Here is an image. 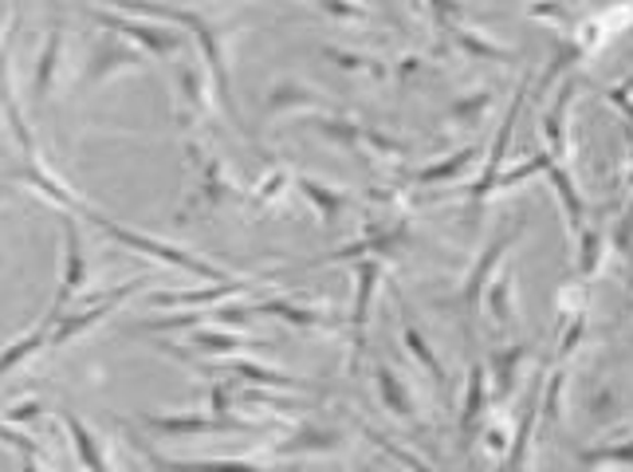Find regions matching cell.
I'll return each mask as SVG.
<instances>
[{"label": "cell", "instance_id": "6da1fadb", "mask_svg": "<svg viewBox=\"0 0 633 472\" xmlns=\"http://www.w3.org/2000/svg\"><path fill=\"white\" fill-rule=\"evenodd\" d=\"M79 213H87V217L95 221L103 233H111L118 245L134 248V252H143V256H154V260H161V265H170V268H185V272L201 276L205 283H225L233 280V276L225 272V268H213L208 260H201V256L185 252V248H173V245H161V240H150V236L143 233H134V228H123V225H114L111 217H103V213H95V209H79Z\"/></svg>", "mask_w": 633, "mask_h": 472}, {"label": "cell", "instance_id": "7a4b0ae2", "mask_svg": "<svg viewBox=\"0 0 633 472\" xmlns=\"http://www.w3.org/2000/svg\"><path fill=\"white\" fill-rule=\"evenodd\" d=\"M87 283V256H83V236H79V225L71 217H64V276H59V292L56 303H52L44 327H56L67 315V303L83 292Z\"/></svg>", "mask_w": 633, "mask_h": 472}, {"label": "cell", "instance_id": "3957f363", "mask_svg": "<svg viewBox=\"0 0 633 472\" xmlns=\"http://www.w3.org/2000/svg\"><path fill=\"white\" fill-rule=\"evenodd\" d=\"M91 16L99 20V24H106V29H114L118 36L134 40L138 47H146L150 56H173L181 44H185V36H181L178 29H161V24H138V20H123L114 16V12L106 9H95Z\"/></svg>", "mask_w": 633, "mask_h": 472}, {"label": "cell", "instance_id": "277c9868", "mask_svg": "<svg viewBox=\"0 0 633 472\" xmlns=\"http://www.w3.org/2000/svg\"><path fill=\"white\" fill-rule=\"evenodd\" d=\"M138 288H146V280H134V283H123V288H114V292L103 295V303H91L87 312H76V315H64V319L52 327V342H67V339H79L83 330H91L95 323H103L106 315L118 307V303L126 300V295H134Z\"/></svg>", "mask_w": 633, "mask_h": 472}, {"label": "cell", "instance_id": "5b68a950", "mask_svg": "<svg viewBox=\"0 0 633 472\" xmlns=\"http://www.w3.org/2000/svg\"><path fill=\"white\" fill-rule=\"evenodd\" d=\"M154 434H256L260 425L237 422V417H143Z\"/></svg>", "mask_w": 633, "mask_h": 472}, {"label": "cell", "instance_id": "8992f818", "mask_svg": "<svg viewBox=\"0 0 633 472\" xmlns=\"http://www.w3.org/2000/svg\"><path fill=\"white\" fill-rule=\"evenodd\" d=\"M523 94H528V87H520V91H516V103H511V111H508V119H504L500 134H496V142H491V154H488V161H484V173H481V181L473 186V201H476V205H481L491 189H496V181H500V166H504V154H508L511 131H516V119H520Z\"/></svg>", "mask_w": 633, "mask_h": 472}, {"label": "cell", "instance_id": "52a82bcc", "mask_svg": "<svg viewBox=\"0 0 633 472\" xmlns=\"http://www.w3.org/2000/svg\"><path fill=\"white\" fill-rule=\"evenodd\" d=\"M134 441V449L150 461V469H158V472H264L260 464H248V461H237V457H208V461H181V457H161V453H154L150 445H143L138 437H131Z\"/></svg>", "mask_w": 633, "mask_h": 472}, {"label": "cell", "instance_id": "ba28073f", "mask_svg": "<svg viewBox=\"0 0 633 472\" xmlns=\"http://www.w3.org/2000/svg\"><path fill=\"white\" fill-rule=\"evenodd\" d=\"M252 283L248 280H225V283H205V288H193V292H154V307H205L213 300H233V295H245Z\"/></svg>", "mask_w": 633, "mask_h": 472}, {"label": "cell", "instance_id": "9c48e42d", "mask_svg": "<svg viewBox=\"0 0 633 472\" xmlns=\"http://www.w3.org/2000/svg\"><path fill=\"white\" fill-rule=\"evenodd\" d=\"M520 233H523V221L511 233H500V240L484 252V260L476 265V272L468 276V283H464V307H468V315H476V307H481V295H484V288H488V276L496 272V265H500V256L508 252L516 240H520Z\"/></svg>", "mask_w": 633, "mask_h": 472}, {"label": "cell", "instance_id": "30bf717a", "mask_svg": "<svg viewBox=\"0 0 633 472\" xmlns=\"http://www.w3.org/2000/svg\"><path fill=\"white\" fill-rule=\"evenodd\" d=\"M64 425H67V437H71V445H76L79 464H83L87 472H111L103 441H99V437L87 429L83 417H79V414H64Z\"/></svg>", "mask_w": 633, "mask_h": 472}, {"label": "cell", "instance_id": "8fae6325", "mask_svg": "<svg viewBox=\"0 0 633 472\" xmlns=\"http://www.w3.org/2000/svg\"><path fill=\"white\" fill-rule=\"evenodd\" d=\"M193 350L201 359H221V355H233V350H248V347H268L260 339H245V335H233V330H193Z\"/></svg>", "mask_w": 633, "mask_h": 472}, {"label": "cell", "instance_id": "7c38bea8", "mask_svg": "<svg viewBox=\"0 0 633 472\" xmlns=\"http://www.w3.org/2000/svg\"><path fill=\"white\" fill-rule=\"evenodd\" d=\"M484 367H476L473 374H468V394H464V409H461V441L473 445V434L481 429V414H484V397H488V390H484Z\"/></svg>", "mask_w": 633, "mask_h": 472}, {"label": "cell", "instance_id": "4fadbf2b", "mask_svg": "<svg viewBox=\"0 0 633 472\" xmlns=\"http://www.w3.org/2000/svg\"><path fill=\"white\" fill-rule=\"evenodd\" d=\"M539 397H543V378H535V386H531L528 409H523V417H520V434H516V445H511V457H508V472H523L531 429H535V417H539Z\"/></svg>", "mask_w": 633, "mask_h": 472}, {"label": "cell", "instance_id": "5bb4252c", "mask_svg": "<svg viewBox=\"0 0 633 472\" xmlns=\"http://www.w3.org/2000/svg\"><path fill=\"white\" fill-rule=\"evenodd\" d=\"M378 283V265H359V303H354V359H362L366 347V315H370V295Z\"/></svg>", "mask_w": 633, "mask_h": 472}, {"label": "cell", "instance_id": "9a60e30c", "mask_svg": "<svg viewBox=\"0 0 633 472\" xmlns=\"http://www.w3.org/2000/svg\"><path fill=\"white\" fill-rule=\"evenodd\" d=\"M205 370H225V374H240L245 382H260V386H303L299 378L275 374V370L252 367L245 359H225V362H205Z\"/></svg>", "mask_w": 633, "mask_h": 472}, {"label": "cell", "instance_id": "2e32d148", "mask_svg": "<svg viewBox=\"0 0 633 472\" xmlns=\"http://www.w3.org/2000/svg\"><path fill=\"white\" fill-rule=\"evenodd\" d=\"M374 378H378V390H382V406L397 417H414V397H409V390L402 386V378H397L389 367H378Z\"/></svg>", "mask_w": 633, "mask_h": 472}, {"label": "cell", "instance_id": "e0dca14e", "mask_svg": "<svg viewBox=\"0 0 633 472\" xmlns=\"http://www.w3.org/2000/svg\"><path fill=\"white\" fill-rule=\"evenodd\" d=\"M44 342H52V327H44V323H39V327L29 330L24 339H16L12 347L0 350V374H9L12 367H20L24 359H32V355H36L39 347H44Z\"/></svg>", "mask_w": 633, "mask_h": 472}, {"label": "cell", "instance_id": "ac0fdd59", "mask_svg": "<svg viewBox=\"0 0 633 472\" xmlns=\"http://www.w3.org/2000/svg\"><path fill=\"white\" fill-rule=\"evenodd\" d=\"M56 59H59V32H52L44 40V52H39L36 64V99H48L52 83H56Z\"/></svg>", "mask_w": 633, "mask_h": 472}, {"label": "cell", "instance_id": "d6986e66", "mask_svg": "<svg viewBox=\"0 0 633 472\" xmlns=\"http://www.w3.org/2000/svg\"><path fill=\"white\" fill-rule=\"evenodd\" d=\"M103 59H95V67L87 71V79L91 83H103V79H111V71L114 67H134L138 64V56L134 52H126V47H118V44H103V52H99Z\"/></svg>", "mask_w": 633, "mask_h": 472}, {"label": "cell", "instance_id": "ffe728a7", "mask_svg": "<svg viewBox=\"0 0 633 472\" xmlns=\"http://www.w3.org/2000/svg\"><path fill=\"white\" fill-rule=\"evenodd\" d=\"M402 339H406V347L417 355V362H421V367L429 370V378H433L437 386H441V382H444V370H441V362H437L433 347H429V342H426V335H421V330H417L414 323H406V330H402Z\"/></svg>", "mask_w": 633, "mask_h": 472}, {"label": "cell", "instance_id": "44dd1931", "mask_svg": "<svg viewBox=\"0 0 633 472\" xmlns=\"http://www.w3.org/2000/svg\"><path fill=\"white\" fill-rule=\"evenodd\" d=\"M567 99H570V87H563L558 103L551 106L547 119H543V131H547V142H551V161L563 154V146H567V142H563V119H567V111H563V106H567Z\"/></svg>", "mask_w": 633, "mask_h": 472}, {"label": "cell", "instance_id": "7402d4cb", "mask_svg": "<svg viewBox=\"0 0 633 472\" xmlns=\"http://www.w3.org/2000/svg\"><path fill=\"white\" fill-rule=\"evenodd\" d=\"M473 158H476V146H464V150H456L449 161H437V166H429L426 173H417V181H444V178H456V173H461Z\"/></svg>", "mask_w": 633, "mask_h": 472}, {"label": "cell", "instance_id": "603a6c76", "mask_svg": "<svg viewBox=\"0 0 633 472\" xmlns=\"http://www.w3.org/2000/svg\"><path fill=\"white\" fill-rule=\"evenodd\" d=\"M511 292H516V276L504 272L500 280H496V288H491V315H496V323H508L511 315Z\"/></svg>", "mask_w": 633, "mask_h": 472}, {"label": "cell", "instance_id": "cb8c5ba5", "mask_svg": "<svg viewBox=\"0 0 633 472\" xmlns=\"http://www.w3.org/2000/svg\"><path fill=\"white\" fill-rule=\"evenodd\" d=\"M299 189H303V193H307V198L315 201V209H323V217H327V221H335V217H339V205H342V198H339V193H331V189L315 186L312 178H299Z\"/></svg>", "mask_w": 633, "mask_h": 472}, {"label": "cell", "instance_id": "d4e9b609", "mask_svg": "<svg viewBox=\"0 0 633 472\" xmlns=\"http://www.w3.org/2000/svg\"><path fill=\"white\" fill-rule=\"evenodd\" d=\"M583 464H633V441L590 449V453H583Z\"/></svg>", "mask_w": 633, "mask_h": 472}, {"label": "cell", "instance_id": "484cf974", "mask_svg": "<svg viewBox=\"0 0 633 472\" xmlns=\"http://www.w3.org/2000/svg\"><path fill=\"white\" fill-rule=\"evenodd\" d=\"M0 445H9V449H16V453H24V457H44L36 437L20 434V429H12V425H4V422H0Z\"/></svg>", "mask_w": 633, "mask_h": 472}, {"label": "cell", "instance_id": "4316f807", "mask_svg": "<svg viewBox=\"0 0 633 472\" xmlns=\"http://www.w3.org/2000/svg\"><path fill=\"white\" fill-rule=\"evenodd\" d=\"M523 355H528V347H511V350H500V355H496V378H500V390H511V378H516V362L523 359Z\"/></svg>", "mask_w": 633, "mask_h": 472}, {"label": "cell", "instance_id": "83f0119b", "mask_svg": "<svg viewBox=\"0 0 633 472\" xmlns=\"http://www.w3.org/2000/svg\"><path fill=\"white\" fill-rule=\"evenodd\" d=\"M335 445H339V434H315V429H307L299 441L280 445V453H299V449H335Z\"/></svg>", "mask_w": 633, "mask_h": 472}, {"label": "cell", "instance_id": "f1b7e54d", "mask_svg": "<svg viewBox=\"0 0 633 472\" xmlns=\"http://www.w3.org/2000/svg\"><path fill=\"white\" fill-rule=\"evenodd\" d=\"M374 441H378V445H382V449H386V453H394V457H397V461L406 464V469H409V472H433V469H429V464H426V461H417V457H414V453H409V449H402V445L386 441V437H374Z\"/></svg>", "mask_w": 633, "mask_h": 472}, {"label": "cell", "instance_id": "f546056e", "mask_svg": "<svg viewBox=\"0 0 633 472\" xmlns=\"http://www.w3.org/2000/svg\"><path fill=\"white\" fill-rule=\"evenodd\" d=\"M595 265H598V236L583 228V272L590 276L595 272Z\"/></svg>", "mask_w": 633, "mask_h": 472}, {"label": "cell", "instance_id": "4dcf8cb0", "mask_svg": "<svg viewBox=\"0 0 633 472\" xmlns=\"http://www.w3.org/2000/svg\"><path fill=\"white\" fill-rule=\"evenodd\" d=\"M39 417V402H20V406L4 409V422H36Z\"/></svg>", "mask_w": 633, "mask_h": 472}, {"label": "cell", "instance_id": "1f68e13d", "mask_svg": "<svg viewBox=\"0 0 633 472\" xmlns=\"http://www.w3.org/2000/svg\"><path fill=\"white\" fill-rule=\"evenodd\" d=\"M20 472H44V464H39L36 457H24V464H20Z\"/></svg>", "mask_w": 633, "mask_h": 472}, {"label": "cell", "instance_id": "d6a6232c", "mask_svg": "<svg viewBox=\"0 0 633 472\" xmlns=\"http://www.w3.org/2000/svg\"><path fill=\"white\" fill-rule=\"evenodd\" d=\"M362 472H374V469H362Z\"/></svg>", "mask_w": 633, "mask_h": 472}]
</instances>
